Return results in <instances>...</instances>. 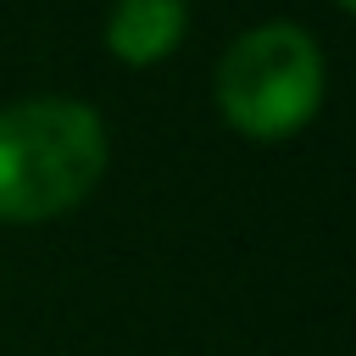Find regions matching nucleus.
Returning a JSON list of instances; mask_svg holds the SVG:
<instances>
[{"label": "nucleus", "instance_id": "1", "mask_svg": "<svg viewBox=\"0 0 356 356\" xmlns=\"http://www.w3.org/2000/svg\"><path fill=\"white\" fill-rule=\"evenodd\" d=\"M106 172V122L83 100L39 95L0 106V222L72 211Z\"/></svg>", "mask_w": 356, "mask_h": 356}, {"label": "nucleus", "instance_id": "2", "mask_svg": "<svg viewBox=\"0 0 356 356\" xmlns=\"http://www.w3.org/2000/svg\"><path fill=\"white\" fill-rule=\"evenodd\" d=\"M323 106V50L295 22L239 33L217 61V111L245 139H289Z\"/></svg>", "mask_w": 356, "mask_h": 356}, {"label": "nucleus", "instance_id": "3", "mask_svg": "<svg viewBox=\"0 0 356 356\" xmlns=\"http://www.w3.org/2000/svg\"><path fill=\"white\" fill-rule=\"evenodd\" d=\"M189 33V0H111L106 50L122 67H150Z\"/></svg>", "mask_w": 356, "mask_h": 356}, {"label": "nucleus", "instance_id": "4", "mask_svg": "<svg viewBox=\"0 0 356 356\" xmlns=\"http://www.w3.org/2000/svg\"><path fill=\"white\" fill-rule=\"evenodd\" d=\"M334 6H350V0H334Z\"/></svg>", "mask_w": 356, "mask_h": 356}]
</instances>
